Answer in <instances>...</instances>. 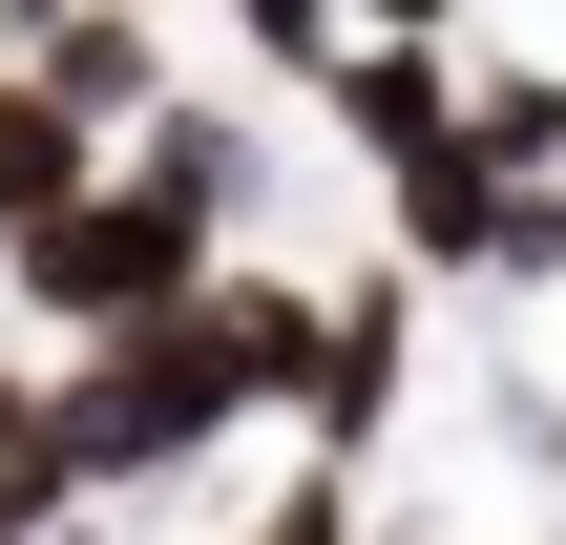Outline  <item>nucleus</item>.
Masks as SVG:
<instances>
[{"instance_id": "f257e3e1", "label": "nucleus", "mask_w": 566, "mask_h": 545, "mask_svg": "<svg viewBox=\"0 0 566 545\" xmlns=\"http://www.w3.org/2000/svg\"><path fill=\"white\" fill-rule=\"evenodd\" d=\"M231 210H252V126H231L210 84H168V105L126 126V168H105L42 252H0V273H21V315L84 357V336H126V315H189V294L231 273Z\"/></svg>"}, {"instance_id": "6e6552de", "label": "nucleus", "mask_w": 566, "mask_h": 545, "mask_svg": "<svg viewBox=\"0 0 566 545\" xmlns=\"http://www.w3.org/2000/svg\"><path fill=\"white\" fill-rule=\"evenodd\" d=\"M462 147H483V168H525V189H566V84H546V63L462 84Z\"/></svg>"}, {"instance_id": "1a4fd4ad", "label": "nucleus", "mask_w": 566, "mask_h": 545, "mask_svg": "<svg viewBox=\"0 0 566 545\" xmlns=\"http://www.w3.org/2000/svg\"><path fill=\"white\" fill-rule=\"evenodd\" d=\"M231 545H357V483H336V462H294V483H273Z\"/></svg>"}, {"instance_id": "ddd939ff", "label": "nucleus", "mask_w": 566, "mask_h": 545, "mask_svg": "<svg viewBox=\"0 0 566 545\" xmlns=\"http://www.w3.org/2000/svg\"><path fill=\"white\" fill-rule=\"evenodd\" d=\"M357 545H399V525H357Z\"/></svg>"}, {"instance_id": "7ed1b4c3", "label": "nucleus", "mask_w": 566, "mask_h": 545, "mask_svg": "<svg viewBox=\"0 0 566 545\" xmlns=\"http://www.w3.org/2000/svg\"><path fill=\"white\" fill-rule=\"evenodd\" d=\"M21 84H42L84 147H126V126L168 105V42H147V0H42V21H21Z\"/></svg>"}, {"instance_id": "20e7f679", "label": "nucleus", "mask_w": 566, "mask_h": 545, "mask_svg": "<svg viewBox=\"0 0 566 545\" xmlns=\"http://www.w3.org/2000/svg\"><path fill=\"white\" fill-rule=\"evenodd\" d=\"M399 357H420V315H399V273H357V294H315V399H294V420H315V462H336V483H357V462L399 441Z\"/></svg>"}, {"instance_id": "f03ea898", "label": "nucleus", "mask_w": 566, "mask_h": 545, "mask_svg": "<svg viewBox=\"0 0 566 545\" xmlns=\"http://www.w3.org/2000/svg\"><path fill=\"white\" fill-rule=\"evenodd\" d=\"M42 399H63V462H84V504H168V483H210V462H231V420H252L231 294H189V315H126V336L42 357Z\"/></svg>"}, {"instance_id": "423d86ee", "label": "nucleus", "mask_w": 566, "mask_h": 545, "mask_svg": "<svg viewBox=\"0 0 566 545\" xmlns=\"http://www.w3.org/2000/svg\"><path fill=\"white\" fill-rule=\"evenodd\" d=\"M84 189H105V147H84V126H63V105H42L21 63H0V252H42V231H63Z\"/></svg>"}, {"instance_id": "9b49d317", "label": "nucleus", "mask_w": 566, "mask_h": 545, "mask_svg": "<svg viewBox=\"0 0 566 545\" xmlns=\"http://www.w3.org/2000/svg\"><path fill=\"white\" fill-rule=\"evenodd\" d=\"M462 0H336V42H441Z\"/></svg>"}, {"instance_id": "39448f33", "label": "nucleus", "mask_w": 566, "mask_h": 545, "mask_svg": "<svg viewBox=\"0 0 566 545\" xmlns=\"http://www.w3.org/2000/svg\"><path fill=\"white\" fill-rule=\"evenodd\" d=\"M315 105H336V147L399 189V168L462 126V42H336V63H315Z\"/></svg>"}, {"instance_id": "9d476101", "label": "nucleus", "mask_w": 566, "mask_h": 545, "mask_svg": "<svg viewBox=\"0 0 566 545\" xmlns=\"http://www.w3.org/2000/svg\"><path fill=\"white\" fill-rule=\"evenodd\" d=\"M231 42H252L273 84H315V63H336V0H231Z\"/></svg>"}, {"instance_id": "0eeeda50", "label": "nucleus", "mask_w": 566, "mask_h": 545, "mask_svg": "<svg viewBox=\"0 0 566 545\" xmlns=\"http://www.w3.org/2000/svg\"><path fill=\"white\" fill-rule=\"evenodd\" d=\"M84 525V462H63V399H42V357H0V545H63Z\"/></svg>"}, {"instance_id": "f8f14e48", "label": "nucleus", "mask_w": 566, "mask_h": 545, "mask_svg": "<svg viewBox=\"0 0 566 545\" xmlns=\"http://www.w3.org/2000/svg\"><path fill=\"white\" fill-rule=\"evenodd\" d=\"M63 545H126V525H105V504H84V525H63Z\"/></svg>"}]
</instances>
